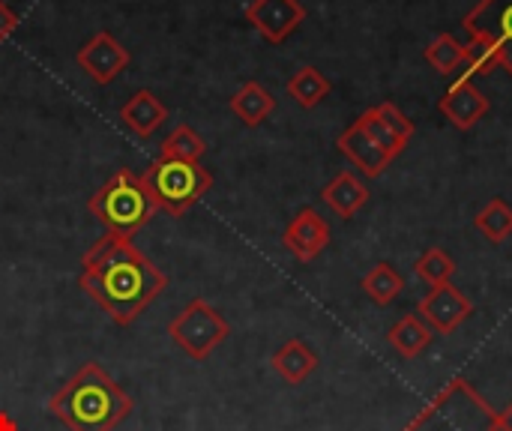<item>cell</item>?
<instances>
[{
    "label": "cell",
    "instance_id": "6da1fadb",
    "mask_svg": "<svg viewBox=\"0 0 512 431\" xmlns=\"http://www.w3.org/2000/svg\"><path fill=\"white\" fill-rule=\"evenodd\" d=\"M81 291L120 327L135 324L168 288V276L132 243V237H99L81 258Z\"/></svg>",
    "mask_w": 512,
    "mask_h": 431
},
{
    "label": "cell",
    "instance_id": "7a4b0ae2",
    "mask_svg": "<svg viewBox=\"0 0 512 431\" xmlns=\"http://www.w3.org/2000/svg\"><path fill=\"white\" fill-rule=\"evenodd\" d=\"M129 393L96 363H84L51 399L48 411L69 431H114L132 414Z\"/></svg>",
    "mask_w": 512,
    "mask_h": 431
},
{
    "label": "cell",
    "instance_id": "3957f363",
    "mask_svg": "<svg viewBox=\"0 0 512 431\" xmlns=\"http://www.w3.org/2000/svg\"><path fill=\"white\" fill-rule=\"evenodd\" d=\"M87 210L96 222L105 225L108 234H120V237H132L138 234L144 225L153 222V216L159 213L156 201L150 198L141 174L123 168L114 177H108L87 201Z\"/></svg>",
    "mask_w": 512,
    "mask_h": 431
},
{
    "label": "cell",
    "instance_id": "277c9868",
    "mask_svg": "<svg viewBox=\"0 0 512 431\" xmlns=\"http://www.w3.org/2000/svg\"><path fill=\"white\" fill-rule=\"evenodd\" d=\"M402 431H495V411L465 378H453Z\"/></svg>",
    "mask_w": 512,
    "mask_h": 431
},
{
    "label": "cell",
    "instance_id": "5b68a950",
    "mask_svg": "<svg viewBox=\"0 0 512 431\" xmlns=\"http://www.w3.org/2000/svg\"><path fill=\"white\" fill-rule=\"evenodd\" d=\"M141 180L150 198L156 201L159 213L165 210L174 219L192 210L213 186V177L201 162H180V159H165V156H159L141 174Z\"/></svg>",
    "mask_w": 512,
    "mask_h": 431
},
{
    "label": "cell",
    "instance_id": "8992f818",
    "mask_svg": "<svg viewBox=\"0 0 512 431\" xmlns=\"http://www.w3.org/2000/svg\"><path fill=\"white\" fill-rule=\"evenodd\" d=\"M168 336L186 357L204 363L231 336V324L222 318L216 306L195 297L192 303L183 306V312H177V318H171Z\"/></svg>",
    "mask_w": 512,
    "mask_h": 431
},
{
    "label": "cell",
    "instance_id": "52a82bcc",
    "mask_svg": "<svg viewBox=\"0 0 512 431\" xmlns=\"http://www.w3.org/2000/svg\"><path fill=\"white\" fill-rule=\"evenodd\" d=\"M465 30L495 45L501 66L512 75V0H480L465 15Z\"/></svg>",
    "mask_w": 512,
    "mask_h": 431
},
{
    "label": "cell",
    "instance_id": "ba28073f",
    "mask_svg": "<svg viewBox=\"0 0 512 431\" xmlns=\"http://www.w3.org/2000/svg\"><path fill=\"white\" fill-rule=\"evenodd\" d=\"M75 60H78V66L87 72V78H90L93 84L105 87V84H111L120 72H126V66H129L132 57H129V48H123L108 30H99L96 36H90V39L78 48Z\"/></svg>",
    "mask_w": 512,
    "mask_h": 431
},
{
    "label": "cell",
    "instance_id": "9c48e42d",
    "mask_svg": "<svg viewBox=\"0 0 512 431\" xmlns=\"http://www.w3.org/2000/svg\"><path fill=\"white\" fill-rule=\"evenodd\" d=\"M420 318L432 327V333H441V336H450L453 330H459L471 312H474V303L453 285H435L417 306Z\"/></svg>",
    "mask_w": 512,
    "mask_h": 431
},
{
    "label": "cell",
    "instance_id": "30bf717a",
    "mask_svg": "<svg viewBox=\"0 0 512 431\" xmlns=\"http://www.w3.org/2000/svg\"><path fill=\"white\" fill-rule=\"evenodd\" d=\"M246 21L267 42L279 45L306 21V6L300 0H252L246 6Z\"/></svg>",
    "mask_w": 512,
    "mask_h": 431
},
{
    "label": "cell",
    "instance_id": "8fae6325",
    "mask_svg": "<svg viewBox=\"0 0 512 431\" xmlns=\"http://www.w3.org/2000/svg\"><path fill=\"white\" fill-rule=\"evenodd\" d=\"M282 246H285L297 261H303V264L315 261V258L330 246V225H327V219H324L318 210L303 207V210L291 219V225L285 228Z\"/></svg>",
    "mask_w": 512,
    "mask_h": 431
},
{
    "label": "cell",
    "instance_id": "7c38bea8",
    "mask_svg": "<svg viewBox=\"0 0 512 431\" xmlns=\"http://www.w3.org/2000/svg\"><path fill=\"white\" fill-rule=\"evenodd\" d=\"M438 108L456 129H474L489 114V99L471 81H453V87L441 96Z\"/></svg>",
    "mask_w": 512,
    "mask_h": 431
},
{
    "label": "cell",
    "instance_id": "4fadbf2b",
    "mask_svg": "<svg viewBox=\"0 0 512 431\" xmlns=\"http://www.w3.org/2000/svg\"><path fill=\"white\" fill-rule=\"evenodd\" d=\"M336 144H339V150H342V153H345V156H348V159H351V162L366 174V177H372V180H375V177H381V174L390 168V162H393V159H390V156H387V153H384V150H381V147H378V144L363 132V129H360V123H357V120H354V123L339 135V141H336Z\"/></svg>",
    "mask_w": 512,
    "mask_h": 431
},
{
    "label": "cell",
    "instance_id": "5bb4252c",
    "mask_svg": "<svg viewBox=\"0 0 512 431\" xmlns=\"http://www.w3.org/2000/svg\"><path fill=\"white\" fill-rule=\"evenodd\" d=\"M120 120L138 135V138H153V132L168 120V108L162 105V99L153 90H138L132 93L123 108H120Z\"/></svg>",
    "mask_w": 512,
    "mask_h": 431
},
{
    "label": "cell",
    "instance_id": "9a60e30c",
    "mask_svg": "<svg viewBox=\"0 0 512 431\" xmlns=\"http://www.w3.org/2000/svg\"><path fill=\"white\" fill-rule=\"evenodd\" d=\"M321 201H324L336 216L354 219V216L366 207V201H369V186H366L357 174L342 171V174H336V177L321 189Z\"/></svg>",
    "mask_w": 512,
    "mask_h": 431
},
{
    "label": "cell",
    "instance_id": "2e32d148",
    "mask_svg": "<svg viewBox=\"0 0 512 431\" xmlns=\"http://www.w3.org/2000/svg\"><path fill=\"white\" fill-rule=\"evenodd\" d=\"M270 366H273V372H276L285 384L297 387V384H303V381L318 369V354H315L303 339H288V342L270 357Z\"/></svg>",
    "mask_w": 512,
    "mask_h": 431
},
{
    "label": "cell",
    "instance_id": "e0dca14e",
    "mask_svg": "<svg viewBox=\"0 0 512 431\" xmlns=\"http://www.w3.org/2000/svg\"><path fill=\"white\" fill-rule=\"evenodd\" d=\"M228 108H231V114H234L243 126L255 129V126H261V123L276 111V96H273L264 84H258V81H246V84L231 96Z\"/></svg>",
    "mask_w": 512,
    "mask_h": 431
},
{
    "label": "cell",
    "instance_id": "ac0fdd59",
    "mask_svg": "<svg viewBox=\"0 0 512 431\" xmlns=\"http://www.w3.org/2000/svg\"><path fill=\"white\" fill-rule=\"evenodd\" d=\"M387 339H390L396 354H402L405 360H414V357H420L432 345L435 333H432V327L420 315H405L402 321H396L390 327Z\"/></svg>",
    "mask_w": 512,
    "mask_h": 431
},
{
    "label": "cell",
    "instance_id": "d6986e66",
    "mask_svg": "<svg viewBox=\"0 0 512 431\" xmlns=\"http://www.w3.org/2000/svg\"><path fill=\"white\" fill-rule=\"evenodd\" d=\"M288 96L300 105V108H315L330 96V78L315 69V66H300L291 78H288Z\"/></svg>",
    "mask_w": 512,
    "mask_h": 431
},
{
    "label": "cell",
    "instance_id": "ffe728a7",
    "mask_svg": "<svg viewBox=\"0 0 512 431\" xmlns=\"http://www.w3.org/2000/svg\"><path fill=\"white\" fill-rule=\"evenodd\" d=\"M363 291L369 300H375L378 306H390L402 291H405V279L393 264H378L366 273L363 279Z\"/></svg>",
    "mask_w": 512,
    "mask_h": 431
},
{
    "label": "cell",
    "instance_id": "44dd1931",
    "mask_svg": "<svg viewBox=\"0 0 512 431\" xmlns=\"http://www.w3.org/2000/svg\"><path fill=\"white\" fill-rule=\"evenodd\" d=\"M204 153H207L204 138H201L192 126H186V123L174 126L171 135L162 141V150H159V156H165V159H180V162H201Z\"/></svg>",
    "mask_w": 512,
    "mask_h": 431
},
{
    "label": "cell",
    "instance_id": "7402d4cb",
    "mask_svg": "<svg viewBox=\"0 0 512 431\" xmlns=\"http://www.w3.org/2000/svg\"><path fill=\"white\" fill-rule=\"evenodd\" d=\"M474 225H477V231H480L486 240L504 243V240H510L512 237V207L507 201H501V198H492V201L477 213Z\"/></svg>",
    "mask_w": 512,
    "mask_h": 431
},
{
    "label": "cell",
    "instance_id": "603a6c76",
    "mask_svg": "<svg viewBox=\"0 0 512 431\" xmlns=\"http://www.w3.org/2000/svg\"><path fill=\"white\" fill-rule=\"evenodd\" d=\"M495 66H501L495 45L489 39H483V36H471L465 42V63L456 72V81H471V75H486Z\"/></svg>",
    "mask_w": 512,
    "mask_h": 431
},
{
    "label": "cell",
    "instance_id": "cb8c5ba5",
    "mask_svg": "<svg viewBox=\"0 0 512 431\" xmlns=\"http://www.w3.org/2000/svg\"><path fill=\"white\" fill-rule=\"evenodd\" d=\"M426 60L432 63V69H438L441 75H456L465 63V45L450 36V33H441L429 42L426 48Z\"/></svg>",
    "mask_w": 512,
    "mask_h": 431
},
{
    "label": "cell",
    "instance_id": "d4e9b609",
    "mask_svg": "<svg viewBox=\"0 0 512 431\" xmlns=\"http://www.w3.org/2000/svg\"><path fill=\"white\" fill-rule=\"evenodd\" d=\"M414 273H417L423 282H429L432 288H435V285H447V282L456 276V261H453V255L444 252V249H426V252L417 258Z\"/></svg>",
    "mask_w": 512,
    "mask_h": 431
},
{
    "label": "cell",
    "instance_id": "484cf974",
    "mask_svg": "<svg viewBox=\"0 0 512 431\" xmlns=\"http://www.w3.org/2000/svg\"><path fill=\"white\" fill-rule=\"evenodd\" d=\"M357 123H360V129H363V132H366V135H369V138H372V141L387 153V156H390V159H396L399 153H405V147H408V144H405V141H402V138H399V135H396V132L381 120V117H378V111H375V108L363 111V114L357 117Z\"/></svg>",
    "mask_w": 512,
    "mask_h": 431
},
{
    "label": "cell",
    "instance_id": "4316f807",
    "mask_svg": "<svg viewBox=\"0 0 512 431\" xmlns=\"http://www.w3.org/2000/svg\"><path fill=\"white\" fill-rule=\"evenodd\" d=\"M375 111H378V117H381V120H384V123H387V126L402 138V141H405V144L411 141V135H414V123H411V120H408V117H405L393 102H381V105H375Z\"/></svg>",
    "mask_w": 512,
    "mask_h": 431
},
{
    "label": "cell",
    "instance_id": "83f0119b",
    "mask_svg": "<svg viewBox=\"0 0 512 431\" xmlns=\"http://www.w3.org/2000/svg\"><path fill=\"white\" fill-rule=\"evenodd\" d=\"M15 30H18V15L12 12V6H9V3H3V0H0V45H3Z\"/></svg>",
    "mask_w": 512,
    "mask_h": 431
},
{
    "label": "cell",
    "instance_id": "f1b7e54d",
    "mask_svg": "<svg viewBox=\"0 0 512 431\" xmlns=\"http://www.w3.org/2000/svg\"><path fill=\"white\" fill-rule=\"evenodd\" d=\"M495 431H512V402L504 411H495Z\"/></svg>",
    "mask_w": 512,
    "mask_h": 431
},
{
    "label": "cell",
    "instance_id": "f546056e",
    "mask_svg": "<svg viewBox=\"0 0 512 431\" xmlns=\"http://www.w3.org/2000/svg\"><path fill=\"white\" fill-rule=\"evenodd\" d=\"M0 431H21L15 426V420L9 414H0Z\"/></svg>",
    "mask_w": 512,
    "mask_h": 431
}]
</instances>
